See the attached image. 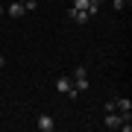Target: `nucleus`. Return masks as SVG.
<instances>
[{"label": "nucleus", "mask_w": 132, "mask_h": 132, "mask_svg": "<svg viewBox=\"0 0 132 132\" xmlns=\"http://www.w3.org/2000/svg\"><path fill=\"white\" fill-rule=\"evenodd\" d=\"M18 3H27V0H18Z\"/></svg>", "instance_id": "obj_13"}, {"label": "nucleus", "mask_w": 132, "mask_h": 132, "mask_svg": "<svg viewBox=\"0 0 132 132\" xmlns=\"http://www.w3.org/2000/svg\"><path fill=\"white\" fill-rule=\"evenodd\" d=\"M56 91H59V94H65V97H71V100H76V97H79V91L73 88L71 76H59V79H56Z\"/></svg>", "instance_id": "obj_1"}, {"label": "nucleus", "mask_w": 132, "mask_h": 132, "mask_svg": "<svg viewBox=\"0 0 132 132\" xmlns=\"http://www.w3.org/2000/svg\"><path fill=\"white\" fill-rule=\"evenodd\" d=\"M3 65H6V56H0V68H3Z\"/></svg>", "instance_id": "obj_11"}, {"label": "nucleus", "mask_w": 132, "mask_h": 132, "mask_svg": "<svg viewBox=\"0 0 132 132\" xmlns=\"http://www.w3.org/2000/svg\"><path fill=\"white\" fill-rule=\"evenodd\" d=\"M73 6H76V9H85V12L91 15V18H94V15H97V9H94V6L88 3V0H73Z\"/></svg>", "instance_id": "obj_8"}, {"label": "nucleus", "mask_w": 132, "mask_h": 132, "mask_svg": "<svg viewBox=\"0 0 132 132\" xmlns=\"http://www.w3.org/2000/svg\"><path fill=\"white\" fill-rule=\"evenodd\" d=\"M24 3H18V0H15V3H9V18H24Z\"/></svg>", "instance_id": "obj_7"}, {"label": "nucleus", "mask_w": 132, "mask_h": 132, "mask_svg": "<svg viewBox=\"0 0 132 132\" xmlns=\"http://www.w3.org/2000/svg\"><path fill=\"white\" fill-rule=\"evenodd\" d=\"M24 9H27V12H35V9H38V3H35V0H27Z\"/></svg>", "instance_id": "obj_9"}, {"label": "nucleus", "mask_w": 132, "mask_h": 132, "mask_svg": "<svg viewBox=\"0 0 132 132\" xmlns=\"http://www.w3.org/2000/svg\"><path fill=\"white\" fill-rule=\"evenodd\" d=\"M114 109H118L120 114H129V112H132V100H126V97H114Z\"/></svg>", "instance_id": "obj_6"}, {"label": "nucleus", "mask_w": 132, "mask_h": 132, "mask_svg": "<svg viewBox=\"0 0 132 132\" xmlns=\"http://www.w3.org/2000/svg\"><path fill=\"white\" fill-rule=\"evenodd\" d=\"M120 112H106V118H103V126L106 129H120Z\"/></svg>", "instance_id": "obj_4"}, {"label": "nucleus", "mask_w": 132, "mask_h": 132, "mask_svg": "<svg viewBox=\"0 0 132 132\" xmlns=\"http://www.w3.org/2000/svg\"><path fill=\"white\" fill-rule=\"evenodd\" d=\"M35 126L41 129V132H53V129H56V120H53L50 114H38V120H35Z\"/></svg>", "instance_id": "obj_5"}, {"label": "nucleus", "mask_w": 132, "mask_h": 132, "mask_svg": "<svg viewBox=\"0 0 132 132\" xmlns=\"http://www.w3.org/2000/svg\"><path fill=\"white\" fill-rule=\"evenodd\" d=\"M88 71H85V68H76V71H73V88L76 91H88Z\"/></svg>", "instance_id": "obj_2"}, {"label": "nucleus", "mask_w": 132, "mask_h": 132, "mask_svg": "<svg viewBox=\"0 0 132 132\" xmlns=\"http://www.w3.org/2000/svg\"><path fill=\"white\" fill-rule=\"evenodd\" d=\"M0 18H3V3H0Z\"/></svg>", "instance_id": "obj_12"}, {"label": "nucleus", "mask_w": 132, "mask_h": 132, "mask_svg": "<svg viewBox=\"0 0 132 132\" xmlns=\"http://www.w3.org/2000/svg\"><path fill=\"white\" fill-rule=\"evenodd\" d=\"M68 18L76 21V24H88V21H91V15L85 12V9H76V6H71V9H68Z\"/></svg>", "instance_id": "obj_3"}, {"label": "nucleus", "mask_w": 132, "mask_h": 132, "mask_svg": "<svg viewBox=\"0 0 132 132\" xmlns=\"http://www.w3.org/2000/svg\"><path fill=\"white\" fill-rule=\"evenodd\" d=\"M91 6H94V9H100V6H103V0H88Z\"/></svg>", "instance_id": "obj_10"}]
</instances>
